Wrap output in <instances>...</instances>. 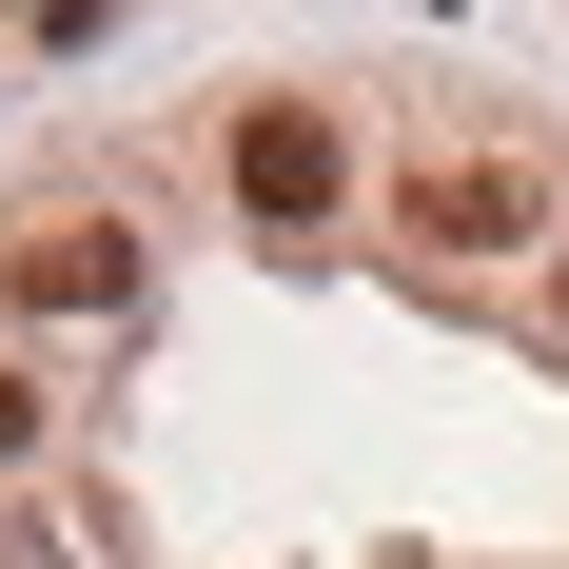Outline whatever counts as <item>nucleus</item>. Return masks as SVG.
I'll use <instances>...</instances> for the list:
<instances>
[{
    "mask_svg": "<svg viewBox=\"0 0 569 569\" xmlns=\"http://www.w3.org/2000/svg\"><path fill=\"white\" fill-rule=\"evenodd\" d=\"M550 217H569L550 138H432V158L393 177V236H432V256H530Z\"/></svg>",
    "mask_w": 569,
    "mask_h": 569,
    "instance_id": "f257e3e1",
    "label": "nucleus"
},
{
    "mask_svg": "<svg viewBox=\"0 0 569 569\" xmlns=\"http://www.w3.org/2000/svg\"><path fill=\"white\" fill-rule=\"evenodd\" d=\"M217 177H236V217H256V236H315V217H335V177H353V138H335V99H236Z\"/></svg>",
    "mask_w": 569,
    "mask_h": 569,
    "instance_id": "f03ea898",
    "label": "nucleus"
},
{
    "mask_svg": "<svg viewBox=\"0 0 569 569\" xmlns=\"http://www.w3.org/2000/svg\"><path fill=\"white\" fill-rule=\"evenodd\" d=\"M0 295H20V315H138V236L118 217H20Z\"/></svg>",
    "mask_w": 569,
    "mask_h": 569,
    "instance_id": "7ed1b4c3",
    "label": "nucleus"
},
{
    "mask_svg": "<svg viewBox=\"0 0 569 569\" xmlns=\"http://www.w3.org/2000/svg\"><path fill=\"white\" fill-rule=\"evenodd\" d=\"M0 569H79V530H59V511H0Z\"/></svg>",
    "mask_w": 569,
    "mask_h": 569,
    "instance_id": "20e7f679",
    "label": "nucleus"
},
{
    "mask_svg": "<svg viewBox=\"0 0 569 569\" xmlns=\"http://www.w3.org/2000/svg\"><path fill=\"white\" fill-rule=\"evenodd\" d=\"M0 452H40V373H0Z\"/></svg>",
    "mask_w": 569,
    "mask_h": 569,
    "instance_id": "39448f33",
    "label": "nucleus"
}]
</instances>
